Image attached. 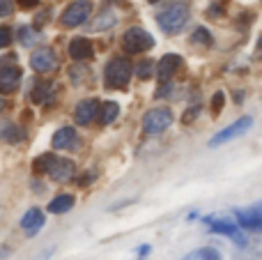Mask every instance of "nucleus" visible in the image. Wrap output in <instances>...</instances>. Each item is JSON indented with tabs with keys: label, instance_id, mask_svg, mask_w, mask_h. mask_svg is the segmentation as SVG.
<instances>
[{
	"label": "nucleus",
	"instance_id": "1",
	"mask_svg": "<svg viewBox=\"0 0 262 260\" xmlns=\"http://www.w3.org/2000/svg\"><path fill=\"white\" fill-rule=\"evenodd\" d=\"M189 14H191L189 3L177 0V3L168 5L163 12L157 14V23L163 32H180L186 26V21H189Z\"/></svg>",
	"mask_w": 262,
	"mask_h": 260
},
{
	"label": "nucleus",
	"instance_id": "2",
	"mask_svg": "<svg viewBox=\"0 0 262 260\" xmlns=\"http://www.w3.org/2000/svg\"><path fill=\"white\" fill-rule=\"evenodd\" d=\"M35 170L46 173L49 178L58 180V182H64L74 175V164L69 159H62V157H55L53 152H49V155H41L35 159Z\"/></svg>",
	"mask_w": 262,
	"mask_h": 260
},
{
	"label": "nucleus",
	"instance_id": "3",
	"mask_svg": "<svg viewBox=\"0 0 262 260\" xmlns=\"http://www.w3.org/2000/svg\"><path fill=\"white\" fill-rule=\"evenodd\" d=\"M131 62L127 58H113L108 64H106V72H104V78H106V85L108 88H124L131 78Z\"/></svg>",
	"mask_w": 262,
	"mask_h": 260
},
{
	"label": "nucleus",
	"instance_id": "4",
	"mask_svg": "<svg viewBox=\"0 0 262 260\" xmlns=\"http://www.w3.org/2000/svg\"><path fill=\"white\" fill-rule=\"evenodd\" d=\"M122 46L127 53H143V51H149L154 46V39L147 30L143 28H129L122 35Z\"/></svg>",
	"mask_w": 262,
	"mask_h": 260
},
{
	"label": "nucleus",
	"instance_id": "5",
	"mask_svg": "<svg viewBox=\"0 0 262 260\" xmlns=\"http://www.w3.org/2000/svg\"><path fill=\"white\" fill-rule=\"evenodd\" d=\"M92 14V3L90 0H76V3H72L67 9L62 12V26L64 28H76L81 26V23H85L88 18H90Z\"/></svg>",
	"mask_w": 262,
	"mask_h": 260
},
{
	"label": "nucleus",
	"instance_id": "6",
	"mask_svg": "<svg viewBox=\"0 0 262 260\" xmlns=\"http://www.w3.org/2000/svg\"><path fill=\"white\" fill-rule=\"evenodd\" d=\"M251 124H253V118H251V115H244V118H239L237 122H232L230 127H226V129H221L219 134H214L212 141H209V145H212V147H219V145H223V143L232 141V138L242 136L244 132H249Z\"/></svg>",
	"mask_w": 262,
	"mask_h": 260
},
{
	"label": "nucleus",
	"instance_id": "7",
	"mask_svg": "<svg viewBox=\"0 0 262 260\" xmlns=\"http://www.w3.org/2000/svg\"><path fill=\"white\" fill-rule=\"evenodd\" d=\"M170 122H172V113L168 109H152L145 113L143 129H145V134H159L170 127Z\"/></svg>",
	"mask_w": 262,
	"mask_h": 260
},
{
	"label": "nucleus",
	"instance_id": "8",
	"mask_svg": "<svg viewBox=\"0 0 262 260\" xmlns=\"http://www.w3.org/2000/svg\"><path fill=\"white\" fill-rule=\"evenodd\" d=\"M30 67L39 74H46V72H53L58 67V58H55V51L53 49H39L32 53L30 58Z\"/></svg>",
	"mask_w": 262,
	"mask_h": 260
},
{
	"label": "nucleus",
	"instance_id": "9",
	"mask_svg": "<svg viewBox=\"0 0 262 260\" xmlns=\"http://www.w3.org/2000/svg\"><path fill=\"white\" fill-rule=\"evenodd\" d=\"M21 83V69L16 64H0V95L14 92Z\"/></svg>",
	"mask_w": 262,
	"mask_h": 260
},
{
	"label": "nucleus",
	"instance_id": "10",
	"mask_svg": "<svg viewBox=\"0 0 262 260\" xmlns=\"http://www.w3.org/2000/svg\"><path fill=\"white\" fill-rule=\"evenodd\" d=\"M237 221L242 228H249V230H262V203L253 207H246V210H237L235 212Z\"/></svg>",
	"mask_w": 262,
	"mask_h": 260
},
{
	"label": "nucleus",
	"instance_id": "11",
	"mask_svg": "<svg viewBox=\"0 0 262 260\" xmlns=\"http://www.w3.org/2000/svg\"><path fill=\"white\" fill-rule=\"evenodd\" d=\"M78 134L74 127H62L55 132L53 141H51V145H53V150H76L78 147Z\"/></svg>",
	"mask_w": 262,
	"mask_h": 260
},
{
	"label": "nucleus",
	"instance_id": "12",
	"mask_svg": "<svg viewBox=\"0 0 262 260\" xmlns=\"http://www.w3.org/2000/svg\"><path fill=\"white\" fill-rule=\"evenodd\" d=\"M182 64V58L177 53H168V55H163L161 60H159V64H157V78H159V83H163L166 85L168 81H170V76H175V69Z\"/></svg>",
	"mask_w": 262,
	"mask_h": 260
},
{
	"label": "nucleus",
	"instance_id": "13",
	"mask_svg": "<svg viewBox=\"0 0 262 260\" xmlns=\"http://www.w3.org/2000/svg\"><path fill=\"white\" fill-rule=\"evenodd\" d=\"M97 111H99V104L95 99H83L74 109V120H76V124H90L97 118Z\"/></svg>",
	"mask_w": 262,
	"mask_h": 260
},
{
	"label": "nucleus",
	"instance_id": "14",
	"mask_svg": "<svg viewBox=\"0 0 262 260\" xmlns=\"http://www.w3.org/2000/svg\"><path fill=\"white\" fill-rule=\"evenodd\" d=\"M92 44L90 39H85V37H76V39L69 41V55H72L74 60H78V62H83V60H90L92 58Z\"/></svg>",
	"mask_w": 262,
	"mask_h": 260
},
{
	"label": "nucleus",
	"instance_id": "15",
	"mask_svg": "<svg viewBox=\"0 0 262 260\" xmlns=\"http://www.w3.org/2000/svg\"><path fill=\"white\" fill-rule=\"evenodd\" d=\"M209 228L214 230V233H221L226 235V237H232L237 244H244V235H242V230L237 228V224H230V221H219V219H209Z\"/></svg>",
	"mask_w": 262,
	"mask_h": 260
},
{
	"label": "nucleus",
	"instance_id": "16",
	"mask_svg": "<svg viewBox=\"0 0 262 260\" xmlns=\"http://www.w3.org/2000/svg\"><path fill=\"white\" fill-rule=\"evenodd\" d=\"M44 226V214H41L37 207H32V210H28L26 214H23V219H21V228L26 230L28 235H35L37 230Z\"/></svg>",
	"mask_w": 262,
	"mask_h": 260
},
{
	"label": "nucleus",
	"instance_id": "17",
	"mask_svg": "<svg viewBox=\"0 0 262 260\" xmlns=\"http://www.w3.org/2000/svg\"><path fill=\"white\" fill-rule=\"evenodd\" d=\"M118 115H120V104H115V101H104L99 106V111H97V118H99L101 124H111Z\"/></svg>",
	"mask_w": 262,
	"mask_h": 260
},
{
	"label": "nucleus",
	"instance_id": "18",
	"mask_svg": "<svg viewBox=\"0 0 262 260\" xmlns=\"http://www.w3.org/2000/svg\"><path fill=\"white\" fill-rule=\"evenodd\" d=\"M72 207H74V196H69V193L55 196L53 201L49 203V212H53V214H62V212H69Z\"/></svg>",
	"mask_w": 262,
	"mask_h": 260
},
{
	"label": "nucleus",
	"instance_id": "19",
	"mask_svg": "<svg viewBox=\"0 0 262 260\" xmlns=\"http://www.w3.org/2000/svg\"><path fill=\"white\" fill-rule=\"evenodd\" d=\"M182 260H221L216 249L212 247H203V249H195L193 253H189V256H184Z\"/></svg>",
	"mask_w": 262,
	"mask_h": 260
},
{
	"label": "nucleus",
	"instance_id": "20",
	"mask_svg": "<svg viewBox=\"0 0 262 260\" xmlns=\"http://www.w3.org/2000/svg\"><path fill=\"white\" fill-rule=\"evenodd\" d=\"M0 138H5V141H9V143H16V141H21L23 138V134H21V129H18L16 124L5 122L3 127H0Z\"/></svg>",
	"mask_w": 262,
	"mask_h": 260
},
{
	"label": "nucleus",
	"instance_id": "21",
	"mask_svg": "<svg viewBox=\"0 0 262 260\" xmlns=\"http://www.w3.org/2000/svg\"><path fill=\"white\" fill-rule=\"evenodd\" d=\"M51 92V83H37L35 90H32V101H37V104H41V101H46V97H49Z\"/></svg>",
	"mask_w": 262,
	"mask_h": 260
},
{
	"label": "nucleus",
	"instance_id": "22",
	"mask_svg": "<svg viewBox=\"0 0 262 260\" xmlns=\"http://www.w3.org/2000/svg\"><path fill=\"white\" fill-rule=\"evenodd\" d=\"M193 41H198V44H212V35H209L205 28H198V30L193 32V37H191Z\"/></svg>",
	"mask_w": 262,
	"mask_h": 260
},
{
	"label": "nucleus",
	"instance_id": "23",
	"mask_svg": "<svg viewBox=\"0 0 262 260\" xmlns=\"http://www.w3.org/2000/svg\"><path fill=\"white\" fill-rule=\"evenodd\" d=\"M136 72H138L140 78H149L152 76V60H143V62L136 67Z\"/></svg>",
	"mask_w": 262,
	"mask_h": 260
},
{
	"label": "nucleus",
	"instance_id": "24",
	"mask_svg": "<svg viewBox=\"0 0 262 260\" xmlns=\"http://www.w3.org/2000/svg\"><path fill=\"white\" fill-rule=\"evenodd\" d=\"M9 41H12V30L9 28H0V49L9 46Z\"/></svg>",
	"mask_w": 262,
	"mask_h": 260
},
{
	"label": "nucleus",
	"instance_id": "25",
	"mask_svg": "<svg viewBox=\"0 0 262 260\" xmlns=\"http://www.w3.org/2000/svg\"><path fill=\"white\" fill-rule=\"evenodd\" d=\"M18 35H21V41L26 46H30L32 41H35V35H32V30H28V28H21V30H18Z\"/></svg>",
	"mask_w": 262,
	"mask_h": 260
},
{
	"label": "nucleus",
	"instance_id": "26",
	"mask_svg": "<svg viewBox=\"0 0 262 260\" xmlns=\"http://www.w3.org/2000/svg\"><path fill=\"white\" fill-rule=\"evenodd\" d=\"M14 9V3L12 0H0V16H9Z\"/></svg>",
	"mask_w": 262,
	"mask_h": 260
},
{
	"label": "nucleus",
	"instance_id": "27",
	"mask_svg": "<svg viewBox=\"0 0 262 260\" xmlns=\"http://www.w3.org/2000/svg\"><path fill=\"white\" fill-rule=\"evenodd\" d=\"M221 104H223V92H216V97H214V109H221Z\"/></svg>",
	"mask_w": 262,
	"mask_h": 260
},
{
	"label": "nucleus",
	"instance_id": "28",
	"mask_svg": "<svg viewBox=\"0 0 262 260\" xmlns=\"http://www.w3.org/2000/svg\"><path fill=\"white\" fill-rule=\"evenodd\" d=\"M21 5H23V7H35L37 0H21Z\"/></svg>",
	"mask_w": 262,
	"mask_h": 260
},
{
	"label": "nucleus",
	"instance_id": "29",
	"mask_svg": "<svg viewBox=\"0 0 262 260\" xmlns=\"http://www.w3.org/2000/svg\"><path fill=\"white\" fill-rule=\"evenodd\" d=\"M3 109H5V101H3V99H0V111H3Z\"/></svg>",
	"mask_w": 262,
	"mask_h": 260
},
{
	"label": "nucleus",
	"instance_id": "30",
	"mask_svg": "<svg viewBox=\"0 0 262 260\" xmlns=\"http://www.w3.org/2000/svg\"><path fill=\"white\" fill-rule=\"evenodd\" d=\"M260 53H262V37H260Z\"/></svg>",
	"mask_w": 262,
	"mask_h": 260
}]
</instances>
